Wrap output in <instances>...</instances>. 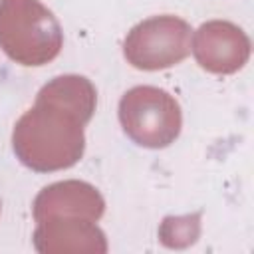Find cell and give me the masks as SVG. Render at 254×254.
Returning a JSON list of instances; mask_svg holds the SVG:
<instances>
[{
  "instance_id": "cell-1",
  "label": "cell",
  "mask_w": 254,
  "mask_h": 254,
  "mask_svg": "<svg viewBox=\"0 0 254 254\" xmlns=\"http://www.w3.org/2000/svg\"><path fill=\"white\" fill-rule=\"evenodd\" d=\"M95 107V89L85 77H56L42 87L36 107L14 127V151L36 171L71 167L83 153V125Z\"/></svg>"
},
{
  "instance_id": "cell-2",
  "label": "cell",
  "mask_w": 254,
  "mask_h": 254,
  "mask_svg": "<svg viewBox=\"0 0 254 254\" xmlns=\"http://www.w3.org/2000/svg\"><path fill=\"white\" fill-rule=\"evenodd\" d=\"M0 48L22 65H44L62 50V28L38 0H0Z\"/></svg>"
},
{
  "instance_id": "cell-3",
  "label": "cell",
  "mask_w": 254,
  "mask_h": 254,
  "mask_svg": "<svg viewBox=\"0 0 254 254\" xmlns=\"http://www.w3.org/2000/svg\"><path fill=\"white\" fill-rule=\"evenodd\" d=\"M119 119L137 145L151 149L167 147L181 131L179 103L167 91L149 85L133 87L123 95Z\"/></svg>"
},
{
  "instance_id": "cell-4",
  "label": "cell",
  "mask_w": 254,
  "mask_h": 254,
  "mask_svg": "<svg viewBox=\"0 0 254 254\" xmlns=\"http://www.w3.org/2000/svg\"><path fill=\"white\" fill-rule=\"evenodd\" d=\"M190 28L175 16H155L137 24L125 40V58L139 69H163L189 54Z\"/></svg>"
},
{
  "instance_id": "cell-5",
  "label": "cell",
  "mask_w": 254,
  "mask_h": 254,
  "mask_svg": "<svg viewBox=\"0 0 254 254\" xmlns=\"http://www.w3.org/2000/svg\"><path fill=\"white\" fill-rule=\"evenodd\" d=\"M103 212V200L85 183H58L42 190L36 198L34 214L38 220H48L52 216L73 214L85 218H97Z\"/></svg>"
},
{
  "instance_id": "cell-6",
  "label": "cell",
  "mask_w": 254,
  "mask_h": 254,
  "mask_svg": "<svg viewBox=\"0 0 254 254\" xmlns=\"http://www.w3.org/2000/svg\"><path fill=\"white\" fill-rule=\"evenodd\" d=\"M244 36L232 24H204L194 38V56L204 69L234 71L242 65L246 54H238V40Z\"/></svg>"
}]
</instances>
